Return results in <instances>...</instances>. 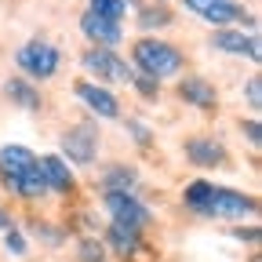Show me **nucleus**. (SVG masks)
<instances>
[{"label":"nucleus","instance_id":"f257e3e1","mask_svg":"<svg viewBox=\"0 0 262 262\" xmlns=\"http://www.w3.org/2000/svg\"><path fill=\"white\" fill-rule=\"evenodd\" d=\"M131 70L153 80H171L186 70V51L160 37H142L131 44Z\"/></svg>","mask_w":262,"mask_h":262},{"label":"nucleus","instance_id":"bb28decb","mask_svg":"<svg viewBox=\"0 0 262 262\" xmlns=\"http://www.w3.org/2000/svg\"><path fill=\"white\" fill-rule=\"evenodd\" d=\"M4 248H8V255H15V258H22L26 251H29V241H26V233L18 226H11L8 233H4Z\"/></svg>","mask_w":262,"mask_h":262},{"label":"nucleus","instance_id":"ddd939ff","mask_svg":"<svg viewBox=\"0 0 262 262\" xmlns=\"http://www.w3.org/2000/svg\"><path fill=\"white\" fill-rule=\"evenodd\" d=\"M179 98L186 106H193V110H204V113L219 110V88L208 77H196V73H189V77L179 80Z\"/></svg>","mask_w":262,"mask_h":262},{"label":"nucleus","instance_id":"7c9ffc66","mask_svg":"<svg viewBox=\"0 0 262 262\" xmlns=\"http://www.w3.org/2000/svg\"><path fill=\"white\" fill-rule=\"evenodd\" d=\"M251 262H258V255H251Z\"/></svg>","mask_w":262,"mask_h":262},{"label":"nucleus","instance_id":"412c9836","mask_svg":"<svg viewBox=\"0 0 262 262\" xmlns=\"http://www.w3.org/2000/svg\"><path fill=\"white\" fill-rule=\"evenodd\" d=\"M29 237H37L40 244H48V248H62L66 244V229L62 226H51V222H44V219H29Z\"/></svg>","mask_w":262,"mask_h":262},{"label":"nucleus","instance_id":"423d86ee","mask_svg":"<svg viewBox=\"0 0 262 262\" xmlns=\"http://www.w3.org/2000/svg\"><path fill=\"white\" fill-rule=\"evenodd\" d=\"M258 211V201L251 193H241V189H229V186H211V201L204 208L201 219H251Z\"/></svg>","mask_w":262,"mask_h":262},{"label":"nucleus","instance_id":"f8f14e48","mask_svg":"<svg viewBox=\"0 0 262 262\" xmlns=\"http://www.w3.org/2000/svg\"><path fill=\"white\" fill-rule=\"evenodd\" d=\"M37 164H40V175L48 182V193H58V196H73L77 193V175L58 153H44V157H37Z\"/></svg>","mask_w":262,"mask_h":262},{"label":"nucleus","instance_id":"6e6552de","mask_svg":"<svg viewBox=\"0 0 262 262\" xmlns=\"http://www.w3.org/2000/svg\"><path fill=\"white\" fill-rule=\"evenodd\" d=\"M73 95L84 102V110L88 113H95L98 120H117L120 117V98L110 91V88H102V84H95V80H73Z\"/></svg>","mask_w":262,"mask_h":262},{"label":"nucleus","instance_id":"9b49d317","mask_svg":"<svg viewBox=\"0 0 262 262\" xmlns=\"http://www.w3.org/2000/svg\"><path fill=\"white\" fill-rule=\"evenodd\" d=\"M182 153H186V160L193 164V168H222L226 164V146L215 139V135H193V139H186L182 142Z\"/></svg>","mask_w":262,"mask_h":262},{"label":"nucleus","instance_id":"f3484780","mask_svg":"<svg viewBox=\"0 0 262 262\" xmlns=\"http://www.w3.org/2000/svg\"><path fill=\"white\" fill-rule=\"evenodd\" d=\"M106 251H113L117 258H135L142 251V233H135V229H127V226H106Z\"/></svg>","mask_w":262,"mask_h":262},{"label":"nucleus","instance_id":"4468645a","mask_svg":"<svg viewBox=\"0 0 262 262\" xmlns=\"http://www.w3.org/2000/svg\"><path fill=\"white\" fill-rule=\"evenodd\" d=\"M29 168H37V153L22 142H8L0 146V182H15L18 175H26Z\"/></svg>","mask_w":262,"mask_h":262},{"label":"nucleus","instance_id":"cd10ccee","mask_svg":"<svg viewBox=\"0 0 262 262\" xmlns=\"http://www.w3.org/2000/svg\"><path fill=\"white\" fill-rule=\"evenodd\" d=\"M241 135L251 142V149H258V146H262V124H258L255 117H251V120H241Z\"/></svg>","mask_w":262,"mask_h":262},{"label":"nucleus","instance_id":"1a4fd4ad","mask_svg":"<svg viewBox=\"0 0 262 262\" xmlns=\"http://www.w3.org/2000/svg\"><path fill=\"white\" fill-rule=\"evenodd\" d=\"M208 44H211V51H222V55H248L251 62L262 58L258 33H244V29H237V26H229V29H211Z\"/></svg>","mask_w":262,"mask_h":262},{"label":"nucleus","instance_id":"4be33fe9","mask_svg":"<svg viewBox=\"0 0 262 262\" xmlns=\"http://www.w3.org/2000/svg\"><path fill=\"white\" fill-rule=\"evenodd\" d=\"M88 11L98 15V18H110V22H124L127 4L124 0H88Z\"/></svg>","mask_w":262,"mask_h":262},{"label":"nucleus","instance_id":"c756f323","mask_svg":"<svg viewBox=\"0 0 262 262\" xmlns=\"http://www.w3.org/2000/svg\"><path fill=\"white\" fill-rule=\"evenodd\" d=\"M15 226V219H11V211L8 208H0V233H8V229Z\"/></svg>","mask_w":262,"mask_h":262},{"label":"nucleus","instance_id":"f03ea898","mask_svg":"<svg viewBox=\"0 0 262 262\" xmlns=\"http://www.w3.org/2000/svg\"><path fill=\"white\" fill-rule=\"evenodd\" d=\"M15 66H18V77H26L29 84H37V80H51L58 77L62 70V51L44 40V37H29L18 51H15Z\"/></svg>","mask_w":262,"mask_h":262},{"label":"nucleus","instance_id":"a878e982","mask_svg":"<svg viewBox=\"0 0 262 262\" xmlns=\"http://www.w3.org/2000/svg\"><path fill=\"white\" fill-rule=\"evenodd\" d=\"M241 95H244V102H248V106L258 113V110H262V77H258V73H251V77L244 80Z\"/></svg>","mask_w":262,"mask_h":262},{"label":"nucleus","instance_id":"39448f33","mask_svg":"<svg viewBox=\"0 0 262 262\" xmlns=\"http://www.w3.org/2000/svg\"><path fill=\"white\" fill-rule=\"evenodd\" d=\"M98 124H91V120H80V124H73L70 131H62V139H58V146H62V160L70 164H77V168H91L95 164V153H98Z\"/></svg>","mask_w":262,"mask_h":262},{"label":"nucleus","instance_id":"20e7f679","mask_svg":"<svg viewBox=\"0 0 262 262\" xmlns=\"http://www.w3.org/2000/svg\"><path fill=\"white\" fill-rule=\"evenodd\" d=\"M80 70L88 73V80L95 84H131V66L117 55V51H106V48H88L80 55Z\"/></svg>","mask_w":262,"mask_h":262},{"label":"nucleus","instance_id":"a211bd4d","mask_svg":"<svg viewBox=\"0 0 262 262\" xmlns=\"http://www.w3.org/2000/svg\"><path fill=\"white\" fill-rule=\"evenodd\" d=\"M4 189L15 193L18 201H40V196H48V182H44V175H40V164H37V168H29L26 175H18L15 182H8Z\"/></svg>","mask_w":262,"mask_h":262},{"label":"nucleus","instance_id":"2f4dec72","mask_svg":"<svg viewBox=\"0 0 262 262\" xmlns=\"http://www.w3.org/2000/svg\"><path fill=\"white\" fill-rule=\"evenodd\" d=\"M157 4H168V0H157Z\"/></svg>","mask_w":262,"mask_h":262},{"label":"nucleus","instance_id":"7ed1b4c3","mask_svg":"<svg viewBox=\"0 0 262 262\" xmlns=\"http://www.w3.org/2000/svg\"><path fill=\"white\" fill-rule=\"evenodd\" d=\"M182 8L193 11L201 22L215 26V29H229V26L241 29V26H248L255 33V26H258V18L251 15V8H244L241 0H182Z\"/></svg>","mask_w":262,"mask_h":262},{"label":"nucleus","instance_id":"393cba45","mask_svg":"<svg viewBox=\"0 0 262 262\" xmlns=\"http://www.w3.org/2000/svg\"><path fill=\"white\" fill-rule=\"evenodd\" d=\"M127 88H135L146 102H157L160 98V80H153V77H142V73H131V84Z\"/></svg>","mask_w":262,"mask_h":262},{"label":"nucleus","instance_id":"aec40b11","mask_svg":"<svg viewBox=\"0 0 262 262\" xmlns=\"http://www.w3.org/2000/svg\"><path fill=\"white\" fill-rule=\"evenodd\" d=\"M211 186H215V182H208V179H193V182H186V189H182V204H186L193 215H204V208H208V201H211Z\"/></svg>","mask_w":262,"mask_h":262},{"label":"nucleus","instance_id":"b1692460","mask_svg":"<svg viewBox=\"0 0 262 262\" xmlns=\"http://www.w3.org/2000/svg\"><path fill=\"white\" fill-rule=\"evenodd\" d=\"M106 244L98 241V237H80L77 244V262H106Z\"/></svg>","mask_w":262,"mask_h":262},{"label":"nucleus","instance_id":"c85d7f7f","mask_svg":"<svg viewBox=\"0 0 262 262\" xmlns=\"http://www.w3.org/2000/svg\"><path fill=\"white\" fill-rule=\"evenodd\" d=\"M233 241H241V244H258L262 233H258V226H237V229H233Z\"/></svg>","mask_w":262,"mask_h":262},{"label":"nucleus","instance_id":"6ab92c4d","mask_svg":"<svg viewBox=\"0 0 262 262\" xmlns=\"http://www.w3.org/2000/svg\"><path fill=\"white\" fill-rule=\"evenodd\" d=\"M135 22H139L142 33H153V29H168L175 22V15L168 11V4H146V8L135 11Z\"/></svg>","mask_w":262,"mask_h":262},{"label":"nucleus","instance_id":"2eb2a0df","mask_svg":"<svg viewBox=\"0 0 262 262\" xmlns=\"http://www.w3.org/2000/svg\"><path fill=\"white\" fill-rule=\"evenodd\" d=\"M4 98H8L11 106L26 110V113H40V110H44L40 88H37V84H29L26 77H8V80H4Z\"/></svg>","mask_w":262,"mask_h":262},{"label":"nucleus","instance_id":"dca6fc26","mask_svg":"<svg viewBox=\"0 0 262 262\" xmlns=\"http://www.w3.org/2000/svg\"><path fill=\"white\" fill-rule=\"evenodd\" d=\"M142 189V179L135 168H127V164H110L102 171V193H127V196H139Z\"/></svg>","mask_w":262,"mask_h":262},{"label":"nucleus","instance_id":"0eeeda50","mask_svg":"<svg viewBox=\"0 0 262 262\" xmlns=\"http://www.w3.org/2000/svg\"><path fill=\"white\" fill-rule=\"evenodd\" d=\"M102 204H106L113 226H127V229H135V233H142V229L153 222L149 208L139 201V196H127V193H102Z\"/></svg>","mask_w":262,"mask_h":262},{"label":"nucleus","instance_id":"5701e85b","mask_svg":"<svg viewBox=\"0 0 262 262\" xmlns=\"http://www.w3.org/2000/svg\"><path fill=\"white\" fill-rule=\"evenodd\" d=\"M124 131H127V135L135 139V146H142V149L157 142V131H153L146 120H139V117H127V120H124Z\"/></svg>","mask_w":262,"mask_h":262},{"label":"nucleus","instance_id":"9d476101","mask_svg":"<svg viewBox=\"0 0 262 262\" xmlns=\"http://www.w3.org/2000/svg\"><path fill=\"white\" fill-rule=\"evenodd\" d=\"M80 33H84V40H91V48L117 51V48L124 44V22L98 18V15H91V11H80Z\"/></svg>","mask_w":262,"mask_h":262}]
</instances>
